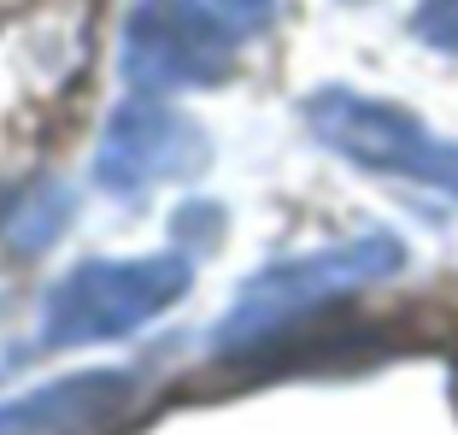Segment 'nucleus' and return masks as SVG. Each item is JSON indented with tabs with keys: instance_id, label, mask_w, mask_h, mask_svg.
<instances>
[{
	"instance_id": "1",
	"label": "nucleus",
	"mask_w": 458,
	"mask_h": 435,
	"mask_svg": "<svg viewBox=\"0 0 458 435\" xmlns=\"http://www.w3.org/2000/svg\"><path fill=\"white\" fill-rule=\"evenodd\" d=\"M311 124H318V136L329 148L352 153V159L377 165V171H405V177H423L435 189L458 194V148L429 141L411 112L377 107V100H352V95H324L311 107Z\"/></svg>"
},
{
	"instance_id": "2",
	"label": "nucleus",
	"mask_w": 458,
	"mask_h": 435,
	"mask_svg": "<svg viewBox=\"0 0 458 435\" xmlns=\"http://www.w3.org/2000/svg\"><path fill=\"white\" fill-rule=\"evenodd\" d=\"M418 36L458 54V0H423L418 6Z\"/></svg>"
}]
</instances>
